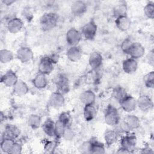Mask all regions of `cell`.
<instances>
[{
	"mask_svg": "<svg viewBox=\"0 0 154 154\" xmlns=\"http://www.w3.org/2000/svg\"><path fill=\"white\" fill-rule=\"evenodd\" d=\"M149 57L148 58L149 59V64L152 66L153 65V61H154V54H153V51H152L149 52Z\"/></svg>",
	"mask_w": 154,
	"mask_h": 154,
	"instance_id": "cell-43",
	"label": "cell"
},
{
	"mask_svg": "<svg viewBox=\"0 0 154 154\" xmlns=\"http://www.w3.org/2000/svg\"><path fill=\"white\" fill-rule=\"evenodd\" d=\"M58 16L55 13L49 12L45 13L40 18V24L42 29L48 31L54 28L58 22Z\"/></svg>",
	"mask_w": 154,
	"mask_h": 154,
	"instance_id": "cell-1",
	"label": "cell"
},
{
	"mask_svg": "<svg viewBox=\"0 0 154 154\" xmlns=\"http://www.w3.org/2000/svg\"><path fill=\"white\" fill-rule=\"evenodd\" d=\"M144 53L145 49L144 47L140 43L136 42L132 43L128 55H130L131 58L137 60L142 57L144 55Z\"/></svg>",
	"mask_w": 154,
	"mask_h": 154,
	"instance_id": "cell-14",
	"label": "cell"
},
{
	"mask_svg": "<svg viewBox=\"0 0 154 154\" xmlns=\"http://www.w3.org/2000/svg\"><path fill=\"white\" fill-rule=\"evenodd\" d=\"M54 63H55L52 61L50 57H43L41 58L38 64L39 73L45 74L46 75H49L54 70Z\"/></svg>",
	"mask_w": 154,
	"mask_h": 154,
	"instance_id": "cell-6",
	"label": "cell"
},
{
	"mask_svg": "<svg viewBox=\"0 0 154 154\" xmlns=\"http://www.w3.org/2000/svg\"><path fill=\"white\" fill-rule=\"evenodd\" d=\"M137 105L142 111H148L152 109L153 103L152 99L147 95H141L137 100Z\"/></svg>",
	"mask_w": 154,
	"mask_h": 154,
	"instance_id": "cell-8",
	"label": "cell"
},
{
	"mask_svg": "<svg viewBox=\"0 0 154 154\" xmlns=\"http://www.w3.org/2000/svg\"><path fill=\"white\" fill-rule=\"evenodd\" d=\"M128 94L125 89L121 87H117L115 88L112 92L113 97L119 102L122 100Z\"/></svg>",
	"mask_w": 154,
	"mask_h": 154,
	"instance_id": "cell-33",
	"label": "cell"
},
{
	"mask_svg": "<svg viewBox=\"0 0 154 154\" xmlns=\"http://www.w3.org/2000/svg\"><path fill=\"white\" fill-rule=\"evenodd\" d=\"M65 102V99L63 93L57 91L51 94L49 99L50 106L54 108L58 109L62 107Z\"/></svg>",
	"mask_w": 154,
	"mask_h": 154,
	"instance_id": "cell-11",
	"label": "cell"
},
{
	"mask_svg": "<svg viewBox=\"0 0 154 154\" xmlns=\"http://www.w3.org/2000/svg\"><path fill=\"white\" fill-rule=\"evenodd\" d=\"M23 26V21L18 17H13L8 20L7 24L8 31L12 34H16L19 32Z\"/></svg>",
	"mask_w": 154,
	"mask_h": 154,
	"instance_id": "cell-13",
	"label": "cell"
},
{
	"mask_svg": "<svg viewBox=\"0 0 154 154\" xmlns=\"http://www.w3.org/2000/svg\"><path fill=\"white\" fill-rule=\"evenodd\" d=\"M14 2H15V1H13V0H3V1H2V2L4 3L6 5H10L12 4H13Z\"/></svg>",
	"mask_w": 154,
	"mask_h": 154,
	"instance_id": "cell-44",
	"label": "cell"
},
{
	"mask_svg": "<svg viewBox=\"0 0 154 154\" xmlns=\"http://www.w3.org/2000/svg\"><path fill=\"white\" fill-rule=\"evenodd\" d=\"M119 135L117 131L111 129H108L104 134V139L107 146H109L114 144L118 140Z\"/></svg>",
	"mask_w": 154,
	"mask_h": 154,
	"instance_id": "cell-27",
	"label": "cell"
},
{
	"mask_svg": "<svg viewBox=\"0 0 154 154\" xmlns=\"http://www.w3.org/2000/svg\"><path fill=\"white\" fill-rule=\"evenodd\" d=\"M82 55V49L78 46H70L66 52L67 58L72 62H76L79 61L81 59Z\"/></svg>",
	"mask_w": 154,
	"mask_h": 154,
	"instance_id": "cell-16",
	"label": "cell"
},
{
	"mask_svg": "<svg viewBox=\"0 0 154 154\" xmlns=\"http://www.w3.org/2000/svg\"><path fill=\"white\" fill-rule=\"evenodd\" d=\"M83 114L84 117L86 121L90 122L93 120L97 114V109L94 106V104L85 105Z\"/></svg>",
	"mask_w": 154,
	"mask_h": 154,
	"instance_id": "cell-24",
	"label": "cell"
},
{
	"mask_svg": "<svg viewBox=\"0 0 154 154\" xmlns=\"http://www.w3.org/2000/svg\"><path fill=\"white\" fill-rule=\"evenodd\" d=\"M126 7L124 4H120L116 6L114 9V14L116 16V18L120 16L126 15Z\"/></svg>",
	"mask_w": 154,
	"mask_h": 154,
	"instance_id": "cell-38",
	"label": "cell"
},
{
	"mask_svg": "<svg viewBox=\"0 0 154 154\" xmlns=\"http://www.w3.org/2000/svg\"><path fill=\"white\" fill-rule=\"evenodd\" d=\"M58 120L68 126L71 121V116L68 112H63L60 114Z\"/></svg>",
	"mask_w": 154,
	"mask_h": 154,
	"instance_id": "cell-36",
	"label": "cell"
},
{
	"mask_svg": "<svg viewBox=\"0 0 154 154\" xmlns=\"http://www.w3.org/2000/svg\"><path fill=\"white\" fill-rule=\"evenodd\" d=\"M132 43H133V42H132L131 40H129V39H128V38L124 40L122 42L121 45H120V48H121L122 51L125 54H128L129 51V50H130V48H131V47Z\"/></svg>",
	"mask_w": 154,
	"mask_h": 154,
	"instance_id": "cell-37",
	"label": "cell"
},
{
	"mask_svg": "<svg viewBox=\"0 0 154 154\" xmlns=\"http://www.w3.org/2000/svg\"><path fill=\"white\" fill-rule=\"evenodd\" d=\"M104 120L105 123L109 126H116L118 125L120 122V116L117 108L111 105H109L105 111Z\"/></svg>",
	"mask_w": 154,
	"mask_h": 154,
	"instance_id": "cell-3",
	"label": "cell"
},
{
	"mask_svg": "<svg viewBox=\"0 0 154 154\" xmlns=\"http://www.w3.org/2000/svg\"><path fill=\"white\" fill-rule=\"evenodd\" d=\"M32 84L37 89H43L45 88L48 84L46 75L38 72V73L37 74L33 79Z\"/></svg>",
	"mask_w": 154,
	"mask_h": 154,
	"instance_id": "cell-23",
	"label": "cell"
},
{
	"mask_svg": "<svg viewBox=\"0 0 154 154\" xmlns=\"http://www.w3.org/2000/svg\"><path fill=\"white\" fill-rule=\"evenodd\" d=\"M120 104L122 109L127 112L134 111L137 107V100L134 97L128 95L120 102Z\"/></svg>",
	"mask_w": 154,
	"mask_h": 154,
	"instance_id": "cell-9",
	"label": "cell"
},
{
	"mask_svg": "<svg viewBox=\"0 0 154 154\" xmlns=\"http://www.w3.org/2000/svg\"><path fill=\"white\" fill-rule=\"evenodd\" d=\"M81 33L74 28L69 29L66 34L67 43L70 46H77L81 40Z\"/></svg>",
	"mask_w": 154,
	"mask_h": 154,
	"instance_id": "cell-7",
	"label": "cell"
},
{
	"mask_svg": "<svg viewBox=\"0 0 154 154\" xmlns=\"http://www.w3.org/2000/svg\"><path fill=\"white\" fill-rule=\"evenodd\" d=\"M137 138L134 135L129 134L124 136L120 141L121 147L117 151L119 153H132L135 149Z\"/></svg>",
	"mask_w": 154,
	"mask_h": 154,
	"instance_id": "cell-2",
	"label": "cell"
},
{
	"mask_svg": "<svg viewBox=\"0 0 154 154\" xmlns=\"http://www.w3.org/2000/svg\"><path fill=\"white\" fill-rule=\"evenodd\" d=\"M91 143L90 153L103 154L105 153V147L103 143H100L97 140L91 141Z\"/></svg>",
	"mask_w": 154,
	"mask_h": 154,
	"instance_id": "cell-28",
	"label": "cell"
},
{
	"mask_svg": "<svg viewBox=\"0 0 154 154\" xmlns=\"http://www.w3.org/2000/svg\"><path fill=\"white\" fill-rule=\"evenodd\" d=\"M20 133V129L17 126L13 125H8L5 127L3 138L15 140L19 136Z\"/></svg>",
	"mask_w": 154,
	"mask_h": 154,
	"instance_id": "cell-20",
	"label": "cell"
},
{
	"mask_svg": "<svg viewBox=\"0 0 154 154\" xmlns=\"http://www.w3.org/2000/svg\"><path fill=\"white\" fill-rule=\"evenodd\" d=\"M145 85L149 88H153L154 87V72L151 71L147 73L143 78Z\"/></svg>",
	"mask_w": 154,
	"mask_h": 154,
	"instance_id": "cell-34",
	"label": "cell"
},
{
	"mask_svg": "<svg viewBox=\"0 0 154 154\" xmlns=\"http://www.w3.org/2000/svg\"><path fill=\"white\" fill-rule=\"evenodd\" d=\"M87 5L82 1H75L71 6V11L72 14L75 16H81L83 15L87 11Z\"/></svg>",
	"mask_w": 154,
	"mask_h": 154,
	"instance_id": "cell-17",
	"label": "cell"
},
{
	"mask_svg": "<svg viewBox=\"0 0 154 154\" xmlns=\"http://www.w3.org/2000/svg\"><path fill=\"white\" fill-rule=\"evenodd\" d=\"M144 13L146 17L153 19L154 17V4L152 2L147 3L144 8Z\"/></svg>",
	"mask_w": 154,
	"mask_h": 154,
	"instance_id": "cell-35",
	"label": "cell"
},
{
	"mask_svg": "<svg viewBox=\"0 0 154 154\" xmlns=\"http://www.w3.org/2000/svg\"><path fill=\"white\" fill-rule=\"evenodd\" d=\"M34 54L32 50L28 47H21L16 52L17 58L22 63H27L33 58Z\"/></svg>",
	"mask_w": 154,
	"mask_h": 154,
	"instance_id": "cell-10",
	"label": "cell"
},
{
	"mask_svg": "<svg viewBox=\"0 0 154 154\" xmlns=\"http://www.w3.org/2000/svg\"><path fill=\"white\" fill-rule=\"evenodd\" d=\"M73 136H74V134H73V131L67 127L66 128L65 132H64V134L63 135V137L66 140H70L73 138Z\"/></svg>",
	"mask_w": 154,
	"mask_h": 154,
	"instance_id": "cell-42",
	"label": "cell"
},
{
	"mask_svg": "<svg viewBox=\"0 0 154 154\" xmlns=\"http://www.w3.org/2000/svg\"><path fill=\"white\" fill-rule=\"evenodd\" d=\"M97 30V26L96 24L94 21L91 20L83 26L81 33L87 40H92L96 35Z\"/></svg>",
	"mask_w": 154,
	"mask_h": 154,
	"instance_id": "cell-5",
	"label": "cell"
},
{
	"mask_svg": "<svg viewBox=\"0 0 154 154\" xmlns=\"http://www.w3.org/2000/svg\"><path fill=\"white\" fill-rule=\"evenodd\" d=\"M19 81L16 73L12 70H8L1 77V82L6 87H13Z\"/></svg>",
	"mask_w": 154,
	"mask_h": 154,
	"instance_id": "cell-12",
	"label": "cell"
},
{
	"mask_svg": "<svg viewBox=\"0 0 154 154\" xmlns=\"http://www.w3.org/2000/svg\"><path fill=\"white\" fill-rule=\"evenodd\" d=\"M56 85L59 90V92L61 93L67 92L69 88L68 79L63 75H60L57 76L56 79Z\"/></svg>",
	"mask_w": 154,
	"mask_h": 154,
	"instance_id": "cell-26",
	"label": "cell"
},
{
	"mask_svg": "<svg viewBox=\"0 0 154 154\" xmlns=\"http://www.w3.org/2000/svg\"><path fill=\"white\" fill-rule=\"evenodd\" d=\"M28 125L32 129H38L42 125L41 117L37 114H31L28 119Z\"/></svg>",
	"mask_w": 154,
	"mask_h": 154,
	"instance_id": "cell-31",
	"label": "cell"
},
{
	"mask_svg": "<svg viewBox=\"0 0 154 154\" xmlns=\"http://www.w3.org/2000/svg\"><path fill=\"white\" fill-rule=\"evenodd\" d=\"M91 144V141L84 142L80 147L81 152L83 153H90Z\"/></svg>",
	"mask_w": 154,
	"mask_h": 154,
	"instance_id": "cell-40",
	"label": "cell"
},
{
	"mask_svg": "<svg viewBox=\"0 0 154 154\" xmlns=\"http://www.w3.org/2000/svg\"><path fill=\"white\" fill-rule=\"evenodd\" d=\"M55 123L52 119H48L42 125L43 132L49 137L55 136Z\"/></svg>",
	"mask_w": 154,
	"mask_h": 154,
	"instance_id": "cell-25",
	"label": "cell"
},
{
	"mask_svg": "<svg viewBox=\"0 0 154 154\" xmlns=\"http://www.w3.org/2000/svg\"><path fill=\"white\" fill-rule=\"evenodd\" d=\"M115 23L117 28L122 31H126L128 30L131 23L129 18L126 16V14L117 17L116 18Z\"/></svg>",
	"mask_w": 154,
	"mask_h": 154,
	"instance_id": "cell-18",
	"label": "cell"
},
{
	"mask_svg": "<svg viewBox=\"0 0 154 154\" xmlns=\"http://www.w3.org/2000/svg\"><path fill=\"white\" fill-rule=\"evenodd\" d=\"M67 127L60 120H57L55 123V136L58 138L63 137L64 132Z\"/></svg>",
	"mask_w": 154,
	"mask_h": 154,
	"instance_id": "cell-32",
	"label": "cell"
},
{
	"mask_svg": "<svg viewBox=\"0 0 154 154\" xmlns=\"http://www.w3.org/2000/svg\"><path fill=\"white\" fill-rule=\"evenodd\" d=\"M138 67L137 60L132 58H129L125 60L122 63V68L126 73H132L135 72Z\"/></svg>",
	"mask_w": 154,
	"mask_h": 154,
	"instance_id": "cell-19",
	"label": "cell"
},
{
	"mask_svg": "<svg viewBox=\"0 0 154 154\" xmlns=\"http://www.w3.org/2000/svg\"><path fill=\"white\" fill-rule=\"evenodd\" d=\"M79 99L85 105L94 104L96 100V95L91 90H85L80 94Z\"/></svg>",
	"mask_w": 154,
	"mask_h": 154,
	"instance_id": "cell-21",
	"label": "cell"
},
{
	"mask_svg": "<svg viewBox=\"0 0 154 154\" xmlns=\"http://www.w3.org/2000/svg\"><path fill=\"white\" fill-rule=\"evenodd\" d=\"M140 125L139 118L132 114L127 115L120 124V128L124 132H129L132 130L138 129Z\"/></svg>",
	"mask_w": 154,
	"mask_h": 154,
	"instance_id": "cell-4",
	"label": "cell"
},
{
	"mask_svg": "<svg viewBox=\"0 0 154 154\" xmlns=\"http://www.w3.org/2000/svg\"><path fill=\"white\" fill-rule=\"evenodd\" d=\"M57 147V143L53 141H49L45 143L44 146L45 150L48 153H52Z\"/></svg>",
	"mask_w": 154,
	"mask_h": 154,
	"instance_id": "cell-39",
	"label": "cell"
},
{
	"mask_svg": "<svg viewBox=\"0 0 154 154\" xmlns=\"http://www.w3.org/2000/svg\"><path fill=\"white\" fill-rule=\"evenodd\" d=\"M103 58L98 52H93L90 54L88 58V63L91 69L96 70L99 69L102 64Z\"/></svg>",
	"mask_w": 154,
	"mask_h": 154,
	"instance_id": "cell-15",
	"label": "cell"
},
{
	"mask_svg": "<svg viewBox=\"0 0 154 154\" xmlns=\"http://www.w3.org/2000/svg\"><path fill=\"white\" fill-rule=\"evenodd\" d=\"M14 55L13 52L7 49H3L0 51V61L1 63L6 64L13 60Z\"/></svg>",
	"mask_w": 154,
	"mask_h": 154,
	"instance_id": "cell-29",
	"label": "cell"
},
{
	"mask_svg": "<svg viewBox=\"0 0 154 154\" xmlns=\"http://www.w3.org/2000/svg\"><path fill=\"white\" fill-rule=\"evenodd\" d=\"M14 93L18 96H23L28 93L29 88L27 84L22 80H19L13 87Z\"/></svg>",
	"mask_w": 154,
	"mask_h": 154,
	"instance_id": "cell-22",
	"label": "cell"
},
{
	"mask_svg": "<svg viewBox=\"0 0 154 154\" xmlns=\"http://www.w3.org/2000/svg\"><path fill=\"white\" fill-rule=\"evenodd\" d=\"M22 145L17 142H14L9 153L19 154L22 152Z\"/></svg>",
	"mask_w": 154,
	"mask_h": 154,
	"instance_id": "cell-41",
	"label": "cell"
},
{
	"mask_svg": "<svg viewBox=\"0 0 154 154\" xmlns=\"http://www.w3.org/2000/svg\"><path fill=\"white\" fill-rule=\"evenodd\" d=\"M14 142V140L8 138H3L1 142V150L4 153H9Z\"/></svg>",
	"mask_w": 154,
	"mask_h": 154,
	"instance_id": "cell-30",
	"label": "cell"
}]
</instances>
